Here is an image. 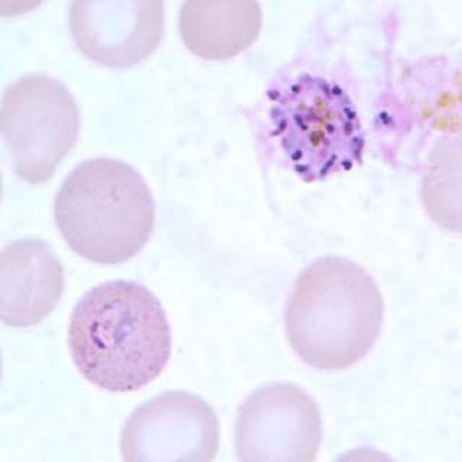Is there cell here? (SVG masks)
<instances>
[{"label": "cell", "instance_id": "7a4b0ae2", "mask_svg": "<svg viewBox=\"0 0 462 462\" xmlns=\"http://www.w3.org/2000/svg\"><path fill=\"white\" fill-rule=\"evenodd\" d=\"M285 321L289 343L305 365L344 370L377 343L384 302L372 274L360 264L322 257L296 279Z\"/></svg>", "mask_w": 462, "mask_h": 462}, {"label": "cell", "instance_id": "30bf717a", "mask_svg": "<svg viewBox=\"0 0 462 462\" xmlns=\"http://www.w3.org/2000/svg\"><path fill=\"white\" fill-rule=\"evenodd\" d=\"M262 29L256 2H187L180 33L188 50L209 61L228 60L249 48Z\"/></svg>", "mask_w": 462, "mask_h": 462}, {"label": "cell", "instance_id": "277c9868", "mask_svg": "<svg viewBox=\"0 0 462 462\" xmlns=\"http://www.w3.org/2000/svg\"><path fill=\"white\" fill-rule=\"evenodd\" d=\"M269 98L272 136L300 180H322L363 162L365 129L338 84L300 74L271 90Z\"/></svg>", "mask_w": 462, "mask_h": 462}, {"label": "cell", "instance_id": "8992f818", "mask_svg": "<svg viewBox=\"0 0 462 462\" xmlns=\"http://www.w3.org/2000/svg\"><path fill=\"white\" fill-rule=\"evenodd\" d=\"M317 402L289 384L257 390L238 411L236 451L240 461H312L321 445Z\"/></svg>", "mask_w": 462, "mask_h": 462}, {"label": "cell", "instance_id": "6da1fadb", "mask_svg": "<svg viewBox=\"0 0 462 462\" xmlns=\"http://www.w3.org/2000/svg\"><path fill=\"white\" fill-rule=\"evenodd\" d=\"M72 361L87 382L127 393L148 386L171 357V328L162 303L136 282H106L72 310Z\"/></svg>", "mask_w": 462, "mask_h": 462}, {"label": "cell", "instance_id": "ba28073f", "mask_svg": "<svg viewBox=\"0 0 462 462\" xmlns=\"http://www.w3.org/2000/svg\"><path fill=\"white\" fill-rule=\"evenodd\" d=\"M163 22V2L79 0L69 7L77 47L105 67H129L146 60L162 40Z\"/></svg>", "mask_w": 462, "mask_h": 462}, {"label": "cell", "instance_id": "3957f363", "mask_svg": "<svg viewBox=\"0 0 462 462\" xmlns=\"http://www.w3.org/2000/svg\"><path fill=\"white\" fill-rule=\"evenodd\" d=\"M67 245L94 263L134 259L155 227V201L134 166L116 159H88L65 178L54 206Z\"/></svg>", "mask_w": 462, "mask_h": 462}, {"label": "cell", "instance_id": "5b68a950", "mask_svg": "<svg viewBox=\"0 0 462 462\" xmlns=\"http://www.w3.org/2000/svg\"><path fill=\"white\" fill-rule=\"evenodd\" d=\"M0 127L16 175L29 184H42L76 146L79 107L58 79L31 74L5 91Z\"/></svg>", "mask_w": 462, "mask_h": 462}, {"label": "cell", "instance_id": "9c48e42d", "mask_svg": "<svg viewBox=\"0 0 462 462\" xmlns=\"http://www.w3.org/2000/svg\"><path fill=\"white\" fill-rule=\"evenodd\" d=\"M61 260L50 245L26 238L6 245L0 256V317L14 328L40 324L64 293Z\"/></svg>", "mask_w": 462, "mask_h": 462}, {"label": "cell", "instance_id": "52a82bcc", "mask_svg": "<svg viewBox=\"0 0 462 462\" xmlns=\"http://www.w3.org/2000/svg\"><path fill=\"white\" fill-rule=\"evenodd\" d=\"M218 420L201 397L168 392L142 404L122 432L126 461H211Z\"/></svg>", "mask_w": 462, "mask_h": 462}]
</instances>
